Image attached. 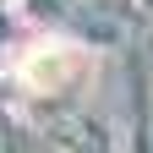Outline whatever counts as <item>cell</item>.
Listing matches in <instances>:
<instances>
[{"label":"cell","instance_id":"1","mask_svg":"<svg viewBox=\"0 0 153 153\" xmlns=\"http://www.w3.org/2000/svg\"><path fill=\"white\" fill-rule=\"evenodd\" d=\"M76 71H82V55L66 49V44H38L22 60V76H27L33 88H60L66 76H76Z\"/></svg>","mask_w":153,"mask_h":153}]
</instances>
